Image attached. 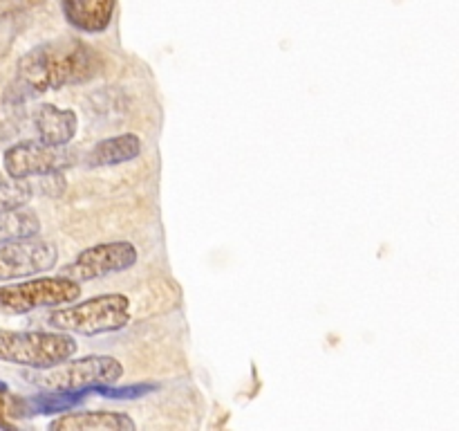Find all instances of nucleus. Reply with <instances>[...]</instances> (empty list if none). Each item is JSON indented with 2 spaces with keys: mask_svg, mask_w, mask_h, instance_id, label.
Here are the masks:
<instances>
[{
  "mask_svg": "<svg viewBox=\"0 0 459 431\" xmlns=\"http://www.w3.org/2000/svg\"><path fill=\"white\" fill-rule=\"evenodd\" d=\"M101 72L97 49L79 39H56L36 45L18 61V81L27 90L48 92L83 84Z\"/></svg>",
  "mask_w": 459,
  "mask_h": 431,
  "instance_id": "nucleus-1",
  "label": "nucleus"
},
{
  "mask_svg": "<svg viewBox=\"0 0 459 431\" xmlns=\"http://www.w3.org/2000/svg\"><path fill=\"white\" fill-rule=\"evenodd\" d=\"M124 377V366L110 355H88L83 359H63L48 368H31L25 380L48 393H70L90 386H110Z\"/></svg>",
  "mask_w": 459,
  "mask_h": 431,
  "instance_id": "nucleus-2",
  "label": "nucleus"
},
{
  "mask_svg": "<svg viewBox=\"0 0 459 431\" xmlns=\"http://www.w3.org/2000/svg\"><path fill=\"white\" fill-rule=\"evenodd\" d=\"M49 326L63 332L94 337L121 330L130 323V299L126 295H99L76 305H63L48 314Z\"/></svg>",
  "mask_w": 459,
  "mask_h": 431,
  "instance_id": "nucleus-3",
  "label": "nucleus"
},
{
  "mask_svg": "<svg viewBox=\"0 0 459 431\" xmlns=\"http://www.w3.org/2000/svg\"><path fill=\"white\" fill-rule=\"evenodd\" d=\"M76 353V341L67 332L4 330L0 328V362L27 368H48Z\"/></svg>",
  "mask_w": 459,
  "mask_h": 431,
  "instance_id": "nucleus-4",
  "label": "nucleus"
},
{
  "mask_svg": "<svg viewBox=\"0 0 459 431\" xmlns=\"http://www.w3.org/2000/svg\"><path fill=\"white\" fill-rule=\"evenodd\" d=\"M81 296V283L63 277H40L0 287V310L12 314L30 312L36 308L74 303Z\"/></svg>",
  "mask_w": 459,
  "mask_h": 431,
  "instance_id": "nucleus-5",
  "label": "nucleus"
},
{
  "mask_svg": "<svg viewBox=\"0 0 459 431\" xmlns=\"http://www.w3.org/2000/svg\"><path fill=\"white\" fill-rule=\"evenodd\" d=\"M76 162V151L67 146H49L39 139H27L9 146L3 155L4 173L13 180L52 175Z\"/></svg>",
  "mask_w": 459,
  "mask_h": 431,
  "instance_id": "nucleus-6",
  "label": "nucleus"
},
{
  "mask_svg": "<svg viewBox=\"0 0 459 431\" xmlns=\"http://www.w3.org/2000/svg\"><path fill=\"white\" fill-rule=\"evenodd\" d=\"M139 259V251L128 241L99 242L81 251L74 260L63 268V277L72 278L76 283L94 281V278L110 277V274L126 272L133 268Z\"/></svg>",
  "mask_w": 459,
  "mask_h": 431,
  "instance_id": "nucleus-7",
  "label": "nucleus"
},
{
  "mask_svg": "<svg viewBox=\"0 0 459 431\" xmlns=\"http://www.w3.org/2000/svg\"><path fill=\"white\" fill-rule=\"evenodd\" d=\"M58 251L52 242L39 236H21L0 241V281L34 277L56 265Z\"/></svg>",
  "mask_w": 459,
  "mask_h": 431,
  "instance_id": "nucleus-8",
  "label": "nucleus"
},
{
  "mask_svg": "<svg viewBox=\"0 0 459 431\" xmlns=\"http://www.w3.org/2000/svg\"><path fill=\"white\" fill-rule=\"evenodd\" d=\"M34 126L39 133V142L49 146H67L79 130V117L74 110L43 103L34 112Z\"/></svg>",
  "mask_w": 459,
  "mask_h": 431,
  "instance_id": "nucleus-9",
  "label": "nucleus"
},
{
  "mask_svg": "<svg viewBox=\"0 0 459 431\" xmlns=\"http://www.w3.org/2000/svg\"><path fill=\"white\" fill-rule=\"evenodd\" d=\"M52 431H133L134 420L119 411L67 413L49 422Z\"/></svg>",
  "mask_w": 459,
  "mask_h": 431,
  "instance_id": "nucleus-10",
  "label": "nucleus"
},
{
  "mask_svg": "<svg viewBox=\"0 0 459 431\" xmlns=\"http://www.w3.org/2000/svg\"><path fill=\"white\" fill-rule=\"evenodd\" d=\"M117 0H61L63 16L81 31H103L112 21Z\"/></svg>",
  "mask_w": 459,
  "mask_h": 431,
  "instance_id": "nucleus-11",
  "label": "nucleus"
},
{
  "mask_svg": "<svg viewBox=\"0 0 459 431\" xmlns=\"http://www.w3.org/2000/svg\"><path fill=\"white\" fill-rule=\"evenodd\" d=\"M139 153H142V139L137 135H115V137L101 139L99 144H94L92 151L85 155V164L90 169H97V166H117L134 160V157H139Z\"/></svg>",
  "mask_w": 459,
  "mask_h": 431,
  "instance_id": "nucleus-12",
  "label": "nucleus"
},
{
  "mask_svg": "<svg viewBox=\"0 0 459 431\" xmlns=\"http://www.w3.org/2000/svg\"><path fill=\"white\" fill-rule=\"evenodd\" d=\"M39 233V220L36 216L25 214V211H4L0 214V241L7 238H21V236H36Z\"/></svg>",
  "mask_w": 459,
  "mask_h": 431,
  "instance_id": "nucleus-13",
  "label": "nucleus"
},
{
  "mask_svg": "<svg viewBox=\"0 0 459 431\" xmlns=\"http://www.w3.org/2000/svg\"><path fill=\"white\" fill-rule=\"evenodd\" d=\"M31 184L27 180H13L7 173H0V214L21 209L31 200Z\"/></svg>",
  "mask_w": 459,
  "mask_h": 431,
  "instance_id": "nucleus-14",
  "label": "nucleus"
},
{
  "mask_svg": "<svg viewBox=\"0 0 459 431\" xmlns=\"http://www.w3.org/2000/svg\"><path fill=\"white\" fill-rule=\"evenodd\" d=\"M22 30V13L21 12H7L0 13V58L12 49L13 40H16L18 31Z\"/></svg>",
  "mask_w": 459,
  "mask_h": 431,
  "instance_id": "nucleus-15",
  "label": "nucleus"
},
{
  "mask_svg": "<svg viewBox=\"0 0 459 431\" xmlns=\"http://www.w3.org/2000/svg\"><path fill=\"white\" fill-rule=\"evenodd\" d=\"M4 416H7V400L0 393V425H7V422H4Z\"/></svg>",
  "mask_w": 459,
  "mask_h": 431,
  "instance_id": "nucleus-16",
  "label": "nucleus"
}]
</instances>
